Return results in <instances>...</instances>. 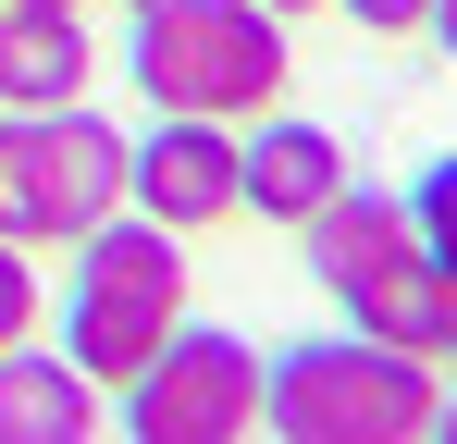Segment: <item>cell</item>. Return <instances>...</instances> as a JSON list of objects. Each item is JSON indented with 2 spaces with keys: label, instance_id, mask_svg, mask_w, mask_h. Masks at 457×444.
I'll list each match as a JSON object with an SVG mask.
<instances>
[{
  "label": "cell",
  "instance_id": "6da1fadb",
  "mask_svg": "<svg viewBox=\"0 0 457 444\" xmlns=\"http://www.w3.org/2000/svg\"><path fill=\"white\" fill-rule=\"evenodd\" d=\"M445 420V358L383 333H309L260 358V432L285 444H420Z\"/></svg>",
  "mask_w": 457,
  "mask_h": 444
},
{
  "label": "cell",
  "instance_id": "7a4b0ae2",
  "mask_svg": "<svg viewBox=\"0 0 457 444\" xmlns=\"http://www.w3.org/2000/svg\"><path fill=\"white\" fill-rule=\"evenodd\" d=\"M297 259H309V284L346 308V333H383V346L445 358V272L420 259L395 185H359V173H346V185L297 222Z\"/></svg>",
  "mask_w": 457,
  "mask_h": 444
},
{
  "label": "cell",
  "instance_id": "3957f363",
  "mask_svg": "<svg viewBox=\"0 0 457 444\" xmlns=\"http://www.w3.org/2000/svg\"><path fill=\"white\" fill-rule=\"evenodd\" d=\"M186 321V234L149 210H112L75 234V284H62V358L99 382V395H124L137 370L161 358V333Z\"/></svg>",
  "mask_w": 457,
  "mask_h": 444
},
{
  "label": "cell",
  "instance_id": "277c9868",
  "mask_svg": "<svg viewBox=\"0 0 457 444\" xmlns=\"http://www.w3.org/2000/svg\"><path fill=\"white\" fill-rule=\"evenodd\" d=\"M137 99L149 111H198V124H260L285 99V12L260 0H186V12H137Z\"/></svg>",
  "mask_w": 457,
  "mask_h": 444
},
{
  "label": "cell",
  "instance_id": "5b68a950",
  "mask_svg": "<svg viewBox=\"0 0 457 444\" xmlns=\"http://www.w3.org/2000/svg\"><path fill=\"white\" fill-rule=\"evenodd\" d=\"M137 444H247L260 432V346L223 321H173L161 358L112 395Z\"/></svg>",
  "mask_w": 457,
  "mask_h": 444
},
{
  "label": "cell",
  "instance_id": "8992f818",
  "mask_svg": "<svg viewBox=\"0 0 457 444\" xmlns=\"http://www.w3.org/2000/svg\"><path fill=\"white\" fill-rule=\"evenodd\" d=\"M0 124H12V185H25V247H75L87 222L124 210V160H137L124 124H99L87 99H62V111H0Z\"/></svg>",
  "mask_w": 457,
  "mask_h": 444
},
{
  "label": "cell",
  "instance_id": "52a82bcc",
  "mask_svg": "<svg viewBox=\"0 0 457 444\" xmlns=\"http://www.w3.org/2000/svg\"><path fill=\"white\" fill-rule=\"evenodd\" d=\"M124 210L173 222V234H211V222H247V185H235V124H198V111H161L137 160H124Z\"/></svg>",
  "mask_w": 457,
  "mask_h": 444
},
{
  "label": "cell",
  "instance_id": "ba28073f",
  "mask_svg": "<svg viewBox=\"0 0 457 444\" xmlns=\"http://www.w3.org/2000/svg\"><path fill=\"white\" fill-rule=\"evenodd\" d=\"M235 185H247V222H285V234H297V222L346 185V136H334V124H297V111L272 99L260 124H235Z\"/></svg>",
  "mask_w": 457,
  "mask_h": 444
},
{
  "label": "cell",
  "instance_id": "9c48e42d",
  "mask_svg": "<svg viewBox=\"0 0 457 444\" xmlns=\"http://www.w3.org/2000/svg\"><path fill=\"white\" fill-rule=\"evenodd\" d=\"M99 432V382L62 346H0V444H87Z\"/></svg>",
  "mask_w": 457,
  "mask_h": 444
},
{
  "label": "cell",
  "instance_id": "30bf717a",
  "mask_svg": "<svg viewBox=\"0 0 457 444\" xmlns=\"http://www.w3.org/2000/svg\"><path fill=\"white\" fill-rule=\"evenodd\" d=\"M87 86H99V50L75 12H0V111H62Z\"/></svg>",
  "mask_w": 457,
  "mask_h": 444
},
{
  "label": "cell",
  "instance_id": "8fae6325",
  "mask_svg": "<svg viewBox=\"0 0 457 444\" xmlns=\"http://www.w3.org/2000/svg\"><path fill=\"white\" fill-rule=\"evenodd\" d=\"M408 234H420V259H433V272L457 284V148L408 173Z\"/></svg>",
  "mask_w": 457,
  "mask_h": 444
},
{
  "label": "cell",
  "instance_id": "7c38bea8",
  "mask_svg": "<svg viewBox=\"0 0 457 444\" xmlns=\"http://www.w3.org/2000/svg\"><path fill=\"white\" fill-rule=\"evenodd\" d=\"M37 308H50V296H37V259L0 234V346H25V333H37Z\"/></svg>",
  "mask_w": 457,
  "mask_h": 444
},
{
  "label": "cell",
  "instance_id": "4fadbf2b",
  "mask_svg": "<svg viewBox=\"0 0 457 444\" xmlns=\"http://www.w3.org/2000/svg\"><path fill=\"white\" fill-rule=\"evenodd\" d=\"M346 25H371V37H420L433 25V0H334Z\"/></svg>",
  "mask_w": 457,
  "mask_h": 444
},
{
  "label": "cell",
  "instance_id": "5bb4252c",
  "mask_svg": "<svg viewBox=\"0 0 457 444\" xmlns=\"http://www.w3.org/2000/svg\"><path fill=\"white\" fill-rule=\"evenodd\" d=\"M420 37H433V50L457 62V0H433V25H420Z\"/></svg>",
  "mask_w": 457,
  "mask_h": 444
},
{
  "label": "cell",
  "instance_id": "9a60e30c",
  "mask_svg": "<svg viewBox=\"0 0 457 444\" xmlns=\"http://www.w3.org/2000/svg\"><path fill=\"white\" fill-rule=\"evenodd\" d=\"M260 12H285V25H309V12H334V0H260Z\"/></svg>",
  "mask_w": 457,
  "mask_h": 444
},
{
  "label": "cell",
  "instance_id": "2e32d148",
  "mask_svg": "<svg viewBox=\"0 0 457 444\" xmlns=\"http://www.w3.org/2000/svg\"><path fill=\"white\" fill-rule=\"evenodd\" d=\"M0 12H87V0H0Z\"/></svg>",
  "mask_w": 457,
  "mask_h": 444
},
{
  "label": "cell",
  "instance_id": "e0dca14e",
  "mask_svg": "<svg viewBox=\"0 0 457 444\" xmlns=\"http://www.w3.org/2000/svg\"><path fill=\"white\" fill-rule=\"evenodd\" d=\"M433 432H445V444H457V382H445V420H433Z\"/></svg>",
  "mask_w": 457,
  "mask_h": 444
},
{
  "label": "cell",
  "instance_id": "ac0fdd59",
  "mask_svg": "<svg viewBox=\"0 0 457 444\" xmlns=\"http://www.w3.org/2000/svg\"><path fill=\"white\" fill-rule=\"evenodd\" d=\"M445 358H457V284H445Z\"/></svg>",
  "mask_w": 457,
  "mask_h": 444
},
{
  "label": "cell",
  "instance_id": "d6986e66",
  "mask_svg": "<svg viewBox=\"0 0 457 444\" xmlns=\"http://www.w3.org/2000/svg\"><path fill=\"white\" fill-rule=\"evenodd\" d=\"M124 12H186V0H124Z\"/></svg>",
  "mask_w": 457,
  "mask_h": 444
}]
</instances>
